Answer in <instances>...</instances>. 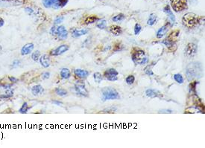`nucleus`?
<instances>
[{
	"mask_svg": "<svg viewBox=\"0 0 205 148\" xmlns=\"http://www.w3.org/2000/svg\"><path fill=\"white\" fill-rule=\"evenodd\" d=\"M202 75V67L199 63H192L189 64L186 69V75L189 81L195 77H199Z\"/></svg>",
	"mask_w": 205,
	"mask_h": 148,
	"instance_id": "nucleus-1",
	"label": "nucleus"
},
{
	"mask_svg": "<svg viewBox=\"0 0 205 148\" xmlns=\"http://www.w3.org/2000/svg\"><path fill=\"white\" fill-rule=\"evenodd\" d=\"M199 17L194 13H187L182 18V24L188 29H193L199 23Z\"/></svg>",
	"mask_w": 205,
	"mask_h": 148,
	"instance_id": "nucleus-2",
	"label": "nucleus"
},
{
	"mask_svg": "<svg viewBox=\"0 0 205 148\" xmlns=\"http://www.w3.org/2000/svg\"><path fill=\"white\" fill-rule=\"evenodd\" d=\"M102 95L104 101L118 100L120 98V95L117 89L110 87H104L102 89Z\"/></svg>",
	"mask_w": 205,
	"mask_h": 148,
	"instance_id": "nucleus-3",
	"label": "nucleus"
},
{
	"mask_svg": "<svg viewBox=\"0 0 205 148\" xmlns=\"http://www.w3.org/2000/svg\"><path fill=\"white\" fill-rule=\"evenodd\" d=\"M131 59L136 65H143L148 62V57L143 50L139 49L132 52Z\"/></svg>",
	"mask_w": 205,
	"mask_h": 148,
	"instance_id": "nucleus-4",
	"label": "nucleus"
},
{
	"mask_svg": "<svg viewBox=\"0 0 205 148\" xmlns=\"http://www.w3.org/2000/svg\"><path fill=\"white\" fill-rule=\"evenodd\" d=\"M68 0H43V4L46 8H52L54 9L62 8L66 6Z\"/></svg>",
	"mask_w": 205,
	"mask_h": 148,
	"instance_id": "nucleus-5",
	"label": "nucleus"
},
{
	"mask_svg": "<svg viewBox=\"0 0 205 148\" xmlns=\"http://www.w3.org/2000/svg\"><path fill=\"white\" fill-rule=\"evenodd\" d=\"M75 93L78 95H80L82 97H88L89 96V91L85 87V83L82 80H77L75 83Z\"/></svg>",
	"mask_w": 205,
	"mask_h": 148,
	"instance_id": "nucleus-6",
	"label": "nucleus"
},
{
	"mask_svg": "<svg viewBox=\"0 0 205 148\" xmlns=\"http://www.w3.org/2000/svg\"><path fill=\"white\" fill-rule=\"evenodd\" d=\"M170 2L175 12H181L187 9V0H170Z\"/></svg>",
	"mask_w": 205,
	"mask_h": 148,
	"instance_id": "nucleus-7",
	"label": "nucleus"
},
{
	"mask_svg": "<svg viewBox=\"0 0 205 148\" xmlns=\"http://www.w3.org/2000/svg\"><path fill=\"white\" fill-rule=\"evenodd\" d=\"M119 72L114 68H110L107 69L104 73L105 78L107 79L109 81H117L118 80Z\"/></svg>",
	"mask_w": 205,
	"mask_h": 148,
	"instance_id": "nucleus-8",
	"label": "nucleus"
},
{
	"mask_svg": "<svg viewBox=\"0 0 205 148\" xmlns=\"http://www.w3.org/2000/svg\"><path fill=\"white\" fill-rule=\"evenodd\" d=\"M24 0H0L1 7H11L18 6L24 4Z\"/></svg>",
	"mask_w": 205,
	"mask_h": 148,
	"instance_id": "nucleus-9",
	"label": "nucleus"
},
{
	"mask_svg": "<svg viewBox=\"0 0 205 148\" xmlns=\"http://www.w3.org/2000/svg\"><path fill=\"white\" fill-rule=\"evenodd\" d=\"M68 31L66 29V28L63 25H60L57 27L56 31H55V35H57L58 37L60 40H64L68 37Z\"/></svg>",
	"mask_w": 205,
	"mask_h": 148,
	"instance_id": "nucleus-10",
	"label": "nucleus"
},
{
	"mask_svg": "<svg viewBox=\"0 0 205 148\" xmlns=\"http://www.w3.org/2000/svg\"><path fill=\"white\" fill-rule=\"evenodd\" d=\"M69 48H70V47H69L68 45L63 44V45H61L58 48H56L55 49H53L50 52V54L52 56H60V55L63 54V53L67 52L69 50Z\"/></svg>",
	"mask_w": 205,
	"mask_h": 148,
	"instance_id": "nucleus-11",
	"label": "nucleus"
},
{
	"mask_svg": "<svg viewBox=\"0 0 205 148\" xmlns=\"http://www.w3.org/2000/svg\"><path fill=\"white\" fill-rule=\"evenodd\" d=\"M197 51H198V46L195 43H190L186 46L185 54L189 57H192L197 53Z\"/></svg>",
	"mask_w": 205,
	"mask_h": 148,
	"instance_id": "nucleus-12",
	"label": "nucleus"
},
{
	"mask_svg": "<svg viewBox=\"0 0 205 148\" xmlns=\"http://www.w3.org/2000/svg\"><path fill=\"white\" fill-rule=\"evenodd\" d=\"M171 24L169 22H166L164 25L160 28L158 31H157V34H156V37H157V39H161L166 34V33L168 32V29L170 28Z\"/></svg>",
	"mask_w": 205,
	"mask_h": 148,
	"instance_id": "nucleus-13",
	"label": "nucleus"
},
{
	"mask_svg": "<svg viewBox=\"0 0 205 148\" xmlns=\"http://www.w3.org/2000/svg\"><path fill=\"white\" fill-rule=\"evenodd\" d=\"M74 74H75V77H77L79 79H85L90 75V72L87 70L81 69V68H75L74 70Z\"/></svg>",
	"mask_w": 205,
	"mask_h": 148,
	"instance_id": "nucleus-14",
	"label": "nucleus"
},
{
	"mask_svg": "<svg viewBox=\"0 0 205 148\" xmlns=\"http://www.w3.org/2000/svg\"><path fill=\"white\" fill-rule=\"evenodd\" d=\"M179 34H180V30L178 29H176V30H174L171 32L167 36L166 39L168 41L171 42V43H176L177 40H178V38L179 37Z\"/></svg>",
	"mask_w": 205,
	"mask_h": 148,
	"instance_id": "nucleus-15",
	"label": "nucleus"
},
{
	"mask_svg": "<svg viewBox=\"0 0 205 148\" xmlns=\"http://www.w3.org/2000/svg\"><path fill=\"white\" fill-rule=\"evenodd\" d=\"M34 45L33 43H27L21 48L20 53L22 56L28 55L32 53V51L34 50Z\"/></svg>",
	"mask_w": 205,
	"mask_h": 148,
	"instance_id": "nucleus-16",
	"label": "nucleus"
},
{
	"mask_svg": "<svg viewBox=\"0 0 205 148\" xmlns=\"http://www.w3.org/2000/svg\"><path fill=\"white\" fill-rule=\"evenodd\" d=\"M41 66L44 68H48L50 66V58L47 54L42 55L39 59Z\"/></svg>",
	"mask_w": 205,
	"mask_h": 148,
	"instance_id": "nucleus-17",
	"label": "nucleus"
},
{
	"mask_svg": "<svg viewBox=\"0 0 205 148\" xmlns=\"http://www.w3.org/2000/svg\"><path fill=\"white\" fill-rule=\"evenodd\" d=\"M145 94L148 98H160L162 96L161 93L157 89H148L145 91Z\"/></svg>",
	"mask_w": 205,
	"mask_h": 148,
	"instance_id": "nucleus-18",
	"label": "nucleus"
},
{
	"mask_svg": "<svg viewBox=\"0 0 205 148\" xmlns=\"http://www.w3.org/2000/svg\"><path fill=\"white\" fill-rule=\"evenodd\" d=\"M109 31L114 34V36H119V35L122 34V28L119 25H110V28H109Z\"/></svg>",
	"mask_w": 205,
	"mask_h": 148,
	"instance_id": "nucleus-19",
	"label": "nucleus"
},
{
	"mask_svg": "<svg viewBox=\"0 0 205 148\" xmlns=\"http://www.w3.org/2000/svg\"><path fill=\"white\" fill-rule=\"evenodd\" d=\"M89 29H81V30H78V29H74L72 31V36L74 38H79V37L86 35L88 34Z\"/></svg>",
	"mask_w": 205,
	"mask_h": 148,
	"instance_id": "nucleus-20",
	"label": "nucleus"
},
{
	"mask_svg": "<svg viewBox=\"0 0 205 148\" xmlns=\"http://www.w3.org/2000/svg\"><path fill=\"white\" fill-rule=\"evenodd\" d=\"M164 11L166 13L167 17H168V19L171 20V22H172V23H175V15L173 14V13H172V10H171L170 7L168 6V5H166V6L164 8Z\"/></svg>",
	"mask_w": 205,
	"mask_h": 148,
	"instance_id": "nucleus-21",
	"label": "nucleus"
},
{
	"mask_svg": "<svg viewBox=\"0 0 205 148\" xmlns=\"http://www.w3.org/2000/svg\"><path fill=\"white\" fill-rule=\"evenodd\" d=\"M60 75L61 77V78L67 80V79H69L71 77V72H70V70L69 68H63L60 70Z\"/></svg>",
	"mask_w": 205,
	"mask_h": 148,
	"instance_id": "nucleus-22",
	"label": "nucleus"
},
{
	"mask_svg": "<svg viewBox=\"0 0 205 148\" xmlns=\"http://www.w3.org/2000/svg\"><path fill=\"white\" fill-rule=\"evenodd\" d=\"M44 91V88L42 87L41 85L38 84V85L34 86L32 88V93L34 95H38L39 94L43 93Z\"/></svg>",
	"mask_w": 205,
	"mask_h": 148,
	"instance_id": "nucleus-23",
	"label": "nucleus"
},
{
	"mask_svg": "<svg viewBox=\"0 0 205 148\" xmlns=\"http://www.w3.org/2000/svg\"><path fill=\"white\" fill-rule=\"evenodd\" d=\"M98 20H100V19L98 18L97 16L95 15H91L87 17L84 20V24L85 25H89V24L94 23L95 22H97Z\"/></svg>",
	"mask_w": 205,
	"mask_h": 148,
	"instance_id": "nucleus-24",
	"label": "nucleus"
},
{
	"mask_svg": "<svg viewBox=\"0 0 205 148\" xmlns=\"http://www.w3.org/2000/svg\"><path fill=\"white\" fill-rule=\"evenodd\" d=\"M198 83H199V82L196 81V80L191 82V83H190V85H189V89H190V93L191 94V95L196 93V87Z\"/></svg>",
	"mask_w": 205,
	"mask_h": 148,
	"instance_id": "nucleus-25",
	"label": "nucleus"
},
{
	"mask_svg": "<svg viewBox=\"0 0 205 148\" xmlns=\"http://www.w3.org/2000/svg\"><path fill=\"white\" fill-rule=\"evenodd\" d=\"M156 22H157V16L154 13H151L148 19V21H147V25L152 26L156 23Z\"/></svg>",
	"mask_w": 205,
	"mask_h": 148,
	"instance_id": "nucleus-26",
	"label": "nucleus"
},
{
	"mask_svg": "<svg viewBox=\"0 0 205 148\" xmlns=\"http://www.w3.org/2000/svg\"><path fill=\"white\" fill-rule=\"evenodd\" d=\"M29 109H30V107H29L28 103H27V102H24V103H22V107H20V110H19V112L21 114H25L28 112Z\"/></svg>",
	"mask_w": 205,
	"mask_h": 148,
	"instance_id": "nucleus-27",
	"label": "nucleus"
},
{
	"mask_svg": "<svg viewBox=\"0 0 205 148\" xmlns=\"http://www.w3.org/2000/svg\"><path fill=\"white\" fill-rule=\"evenodd\" d=\"M55 93L57 94L58 96L60 97H64L66 95H67V91L61 88H56L55 89Z\"/></svg>",
	"mask_w": 205,
	"mask_h": 148,
	"instance_id": "nucleus-28",
	"label": "nucleus"
},
{
	"mask_svg": "<svg viewBox=\"0 0 205 148\" xmlns=\"http://www.w3.org/2000/svg\"><path fill=\"white\" fill-rule=\"evenodd\" d=\"M13 91H12V90H11L10 89L7 90L4 95H1V96H0V98H1V99H7V98H11V97H13Z\"/></svg>",
	"mask_w": 205,
	"mask_h": 148,
	"instance_id": "nucleus-29",
	"label": "nucleus"
},
{
	"mask_svg": "<svg viewBox=\"0 0 205 148\" xmlns=\"http://www.w3.org/2000/svg\"><path fill=\"white\" fill-rule=\"evenodd\" d=\"M93 78L95 83H100L102 80V75L100 72H95L93 74Z\"/></svg>",
	"mask_w": 205,
	"mask_h": 148,
	"instance_id": "nucleus-30",
	"label": "nucleus"
},
{
	"mask_svg": "<svg viewBox=\"0 0 205 148\" xmlns=\"http://www.w3.org/2000/svg\"><path fill=\"white\" fill-rule=\"evenodd\" d=\"M125 16L124 15L123 13H119V14H118V15L113 17V18H112V20H113L114 22H121V21L125 20Z\"/></svg>",
	"mask_w": 205,
	"mask_h": 148,
	"instance_id": "nucleus-31",
	"label": "nucleus"
},
{
	"mask_svg": "<svg viewBox=\"0 0 205 148\" xmlns=\"http://www.w3.org/2000/svg\"><path fill=\"white\" fill-rule=\"evenodd\" d=\"M40 51L37 50L32 53V60H34V61H36V62L38 61L39 59H40Z\"/></svg>",
	"mask_w": 205,
	"mask_h": 148,
	"instance_id": "nucleus-32",
	"label": "nucleus"
},
{
	"mask_svg": "<svg viewBox=\"0 0 205 148\" xmlns=\"http://www.w3.org/2000/svg\"><path fill=\"white\" fill-rule=\"evenodd\" d=\"M173 77L177 83H180V84L183 83V77L180 74H175L173 76Z\"/></svg>",
	"mask_w": 205,
	"mask_h": 148,
	"instance_id": "nucleus-33",
	"label": "nucleus"
},
{
	"mask_svg": "<svg viewBox=\"0 0 205 148\" xmlns=\"http://www.w3.org/2000/svg\"><path fill=\"white\" fill-rule=\"evenodd\" d=\"M96 26H97V28H98L99 29H102V30H103V29H105V28L107 27V21H106L105 20H101L100 22L97 24Z\"/></svg>",
	"mask_w": 205,
	"mask_h": 148,
	"instance_id": "nucleus-34",
	"label": "nucleus"
},
{
	"mask_svg": "<svg viewBox=\"0 0 205 148\" xmlns=\"http://www.w3.org/2000/svg\"><path fill=\"white\" fill-rule=\"evenodd\" d=\"M134 81H135V77L132 75L128 76L126 77V79H125V82H126L127 84H128V85H132V84L134 83Z\"/></svg>",
	"mask_w": 205,
	"mask_h": 148,
	"instance_id": "nucleus-35",
	"label": "nucleus"
},
{
	"mask_svg": "<svg viewBox=\"0 0 205 148\" xmlns=\"http://www.w3.org/2000/svg\"><path fill=\"white\" fill-rule=\"evenodd\" d=\"M142 31V26L140 25L139 23H137L134 26V34L138 35L140 34V33Z\"/></svg>",
	"mask_w": 205,
	"mask_h": 148,
	"instance_id": "nucleus-36",
	"label": "nucleus"
},
{
	"mask_svg": "<svg viewBox=\"0 0 205 148\" xmlns=\"http://www.w3.org/2000/svg\"><path fill=\"white\" fill-rule=\"evenodd\" d=\"M144 72H145V73L147 75H150V76H152V75H154V72H152V66H147V67H145V70H144Z\"/></svg>",
	"mask_w": 205,
	"mask_h": 148,
	"instance_id": "nucleus-37",
	"label": "nucleus"
},
{
	"mask_svg": "<svg viewBox=\"0 0 205 148\" xmlns=\"http://www.w3.org/2000/svg\"><path fill=\"white\" fill-rule=\"evenodd\" d=\"M64 20V17L63 16H60V17H58L57 18L55 19V21H54V25H60V23H62Z\"/></svg>",
	"mask_w": 205,
	"mask_h": 148,
	"instance_id": "nucleus-38",
	"label": "nucleus"
},
{
	"mask_svg": "<svg viewBox=\"0 0 205 148\" xmlns=\"http://www.w3.org/2000/svg\"><path fill=\"white\" fill-rule=\"evenodd\" d=\"M117 109L116 108V107H109V108L105 109V110H104L102 112H103V113H112V112H114L117 111Z\"/></svg>",
	"mask_w": 205,
	"mask_h": 148,
	"instance_id": "nucleus-39",
	"label": "nucleus"
},
{
	"mask_svg": "<svg viewBox=\"0 0 205 148\" xmlns=\"http://www.w3.org/2000/svg\"><path fill=\"white\" fill-rule=\"evenodd\" d=\"M20 65V61L19 60H15L11 64V68H17V67L19 66Z\"/></svg>",
	"mask_w": 205,
	"mask_h": 148,
	"instance_id": "nucleus-40",
	"label": "nucleus"
},
{
	"mask_svg": "<svg viewBox=\"0 0 205 148\" xmlns=\"http://www.w3.org/2000/svg\"><path fill=\"white\" fill-rule=\"evenodd\" d=\"M50 77V73L48 72H46L42 74V78L44 80H46V79H48Z\"/></svg>",
	"mask_w": 205,
	"mask_h": 148,
	"instance_id": "nucleus-41",
	"label": "nucleus"
},
{
	"mask_svg": "<svg viewBox=\"0 0 205 148\" xmlns=\"http://www.w3.org/2000/svg\"><path fill=\"white\" fill-rule=\"evenodd\" d=\"M25 13H27V14H29V15H32L34 12V10L32 8H25Z\"/></svg>",
	"mask_w": 205,
	"mask_h": 148,
	"instance_id": "nucleus-42",
	"label": "nucleus"
},
{
	"mask_svg": "<svg viewBox=\"0 0 205 148\" xmlns=\"http://www.w3.org/2000/svg\"><path fill=\"white\" fill-rule=\"evenodd\" d=\"M172 111L170 110H162L159 111V113H172Z\"/></svg>",
	"mask_w": 205,
	"mask_h": 148,
	"instance_id": "nucleus-43",
	"label": "nucleus"
},
{
	"mask_svg": "<svg viewBox=\"0 0 205 148\" xmlns=\"http://www.w3.org/2000/svg\"><path fill=\"white\" fill-rule=\"evenodd\" d=\"M8 79L11 83H17L18 81V80L16 77H8Z\"/></svg>",
	"mask_w": 205,
	"mask_h": 148,
	"instance_id": "nucleus-44",
	"label": "nucleus"
},
{
	"mask_svg": "<svg viewBox=\"0 0 205 148\" xmlns=\"http://www.w3.org/2000/svg\"><path fill=\"white\" fill-rule=\"evenodd\" d=\"M56 29H57V27L55 26V25H54L53 27H52V29H51L50 30V34L52 35H55V31H56Z\"/></svg>",
	"mask_w": 205,
	"mask_h": 148,
	"instance_id": "nucleus-45",
	"label": "nucleus"
},
{
	"mask_svg": "<svg viewBox=\"0 0 205 148\" xmlns=\"http://www.w3.org/2000/svg\"><path fill=\"white\" fill-rule=\"evenodd\" d=\"M52 103L55 105H58V106H60V105L63 104V103H62L61 101H56V100L52 101Z\"/></svg>",
	"mask_w": 205,
	"mask_h": 148,
	"instance_id": "nucleus-46",
	"label": "nucleus"
},
{
	"mask_svg": "<svg viewBox=\"0 0 205 148\" xmlns=\"http://www.w3.org/2000/svg\"><path fill=\"white\" fill-rule=\"evenodd\" d=\"M4 24H5V21H4V20L2 18H0V28L3 26Z\"/></svg>",
	"mask_w": 205,
	"mask_h": 148,
	"instance_id": "nucleus-47",
	"label": "nucleus"
},
{
	"mask_svg": "<svg viewBox=\"0 0 205 148\" xmlns=\"http://www.w3.org/2000/svg\"><path fill=\"white\" fill-rule=\"evenodd\" d=\"M2 46H1V45H0V51H1V50H2Z\"/></svg>",
	"mask_w": 205,
	"mask_h": 148,
	"instance_id": "nucleus-48",
	"label": "nucleus"
}]
</instances>
